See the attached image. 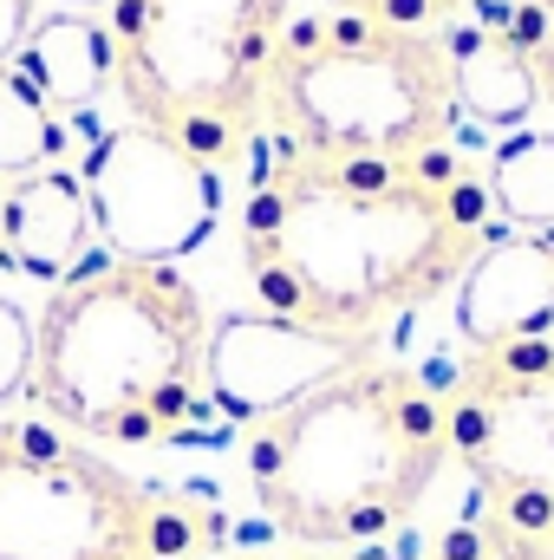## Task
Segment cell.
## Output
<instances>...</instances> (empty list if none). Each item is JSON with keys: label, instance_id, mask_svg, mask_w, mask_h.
<instances>
[{"label": "cell", "instance_id": "obj_1", "mask_svg": "<svg viewBox=\"0 0 554 560\" xmlns=\"http://www.w3.org/2000/svg\"><path fill=\"white\" fill-rule=\"evenodd\" d=\"M262 143L268 163L242 209V261L275 319L372 339L457 287L489 242V183L450 150L385 163Z\"/></svg>", "mask_w": 554, "mask_h": 560}, {"label": "cell", "instance_id": "obj_9", "mask_svg": "<svg viewBox=\"0 0 554 560\" xmlns=\"http://www.w3.org/2000/svg\"><path fill=\"white\" fill-rule=\"evenodd\" d=\"M372 359V339H339L275 313H229L209 332V405L229 423H268L326 378Z\"/></svg>", "mask_w": 554, "mask_h": 560}, {"label": "cell", "instance_id": "obj_21", "mask_svg": "<svg viewBox=\"0 0 554 560\" xmlns=\"http://www.w3.org/2000/svg\"><path fill=\"white\" fill-rule=\"evenodd\" d=\"M293 560H424L417 548H307V555H293Z\"/></svg>", "mask_w": 554, "mask_h": 560}, {"label": "cell", "instance_id": "obj_13", "mask_svg": "<svg viewBox=\"0 0 554 560\" xmlns=\"http://www.w3.org/2000/svg\"><path fill=\"white\" fill-rule=\"evenodd\" d=\"M450 46V79H457V112L476 125H522L542 98L535 66L522 52V39L509 33V7L483 13V20H450L443 26Z\"/></svg>", "mask_w": 554, "mask_h": 560}, {"label": "cell", "instance_id": "obj_2", "mask_svg": "<svg viewBox=\"0 0 554 560\" xmlns=\"http://www.w3.org/2000/svg\"><path fill=\"white\" fill-rule=\"evenodd\" d=\"M450 469V405L430 378L366 359L300 405L255 423L249 489L255 509L300 548L385 541Z\"/></svg>", "mask_w": 554, "mask_h": 560}, {"label": "cell", "instance_id": "obj_19", "mask_svg": "<svg viewBox=\"0 0 554 560\" xmlns=\"http://www.w3.org/2000/svg\"><path fill=\"white\" fill-rule=\"evenodd\" d=\"M33 385V319L0 293V405Z\"/></svg>", "mask_w": 554, "mask_h": 560}, {"label": "cell", "instance_id": "obj_17", "mask_svg": "<svg viewBox=\"0 0 554 560\" xmlns=\"http://www.w3.org/2000/svg\"><path fill=\"white\" fill-rule=\"evenodd\" d=\"M470 0H333V13L353 20H379V26H405V33H443L450 20H463Z\"/></svg>", "mask_w": 554, "mask_h": 560}, {"label": "cell", "instance_id": "obj_12", "mask_svg": "<svg viewBox=\"0 0 554 560\" xmlns=\"http://www.w3.org/2000/svg\"><path fill=\"white\" fill-rule=\"evenodd\" d=\"M457 515L430 535L424 560H554V495L463 469Z\"/></svg>", "mask_w": 554, "mask_h": 560}, {"label": "cell", "instance_id": "obj_3", "mask_svg": "<svg viewBox=\"0 0 554 560\" xmlns=\"http://www.w3.org/2000/svg\"><path fill=\"white\" fill-rule=\"evenodd\" d=\"M209 306L176 261H79L33 319V405L92 443H176L209 411Z\"/></svg>", "mask_w": 554, "mask_h": 560}, {"label": "cell", "instance_id": "obj_4", "mask_svg": "<svg viewBox=\"0 0 554 560\" xmlns=\"http://www.w3.org/2000/svg\"><path fill=\"white\" fill-rule=\"evenodd\" d=\"M457 79L443 33H405L353 13L287 20L268 72L262 138L307 156H430L457 131Z\"/></svg>", "mask_w": 554, "mask_h": 560}, {"label": "cell", "instance_id": "obj_6", "mask_svg": "<svg viewBox=\"0 0 554 560\" xmlns=\"http://www.w3.org/2000/svg\"><path fill=\"white\" fill-rule=\"evenodd\" d=\"M222 515L112 469L53 418H0V560H203Z\"/></svg>", "mask_w": 554, "mask_h": 560}, {"label": "cell", "instance_id": "obj_10", "mask_svg": "<svg viewBox=\"0 0 554 560\" xmlns=\"http://www.w3.org/2000/svg\"><path fill=\"white\" fill-rule=\"evenodd\" d=\"M457 332L470 352L554 332V235H489L457 280Z\"/></svg>", "mask_w": 554, "mask_h": 560}, {"label": "cell", "instance_id": "obj_16", "mask_svg": "<svg viewBox=\"0 0 554 560\" xmlns=\"http://www.w3.org/2000/svg\"><path fill=\"white\" fill-rule=\"evenodd\" d=\"M59 118L53 105L33 92V79L20 66H0V183H20L33 170L59 163Z\"/></svg>", "mask_w": 554, "mask_h": 560}, {"label": "cell", "instance_id": "obj_15", "mask_svg": "<svg viewBox=\"0 0 554 560\" xmlns=\"http://www.w3.org/2000/svg\"><path fill=\"white\" fill-rule=\"evenodd\" d=\"M489 209L522 235H554V131H516L489 156Z\"/></svg>", "mask_w": 554, "mask_h": 560}, {"label": "cell", "instance_id": "obj_20", "mask_svg": "<svg viewBox=\"0 0 554 560\" xmlns=\"http://www.w3.org/2000/svg\"><path fill=\"white\" fill-rule=\"evenodd\" d=\"M39 0H0V66H13V52L26 46V33H33V13Z\"/></svg>", "mask_w": 554, "mask_h": 560}, {"label": "cell", "instance_id": "obj_22", "mask_svg": "<svg viewBox=\"0 0 554 560\" xmlns=\"http://www.w3.org/2000/svg\"><path fill=\"white\" fill-rule=\"evenodd\" d=\"M0 196H7V183H0ZM0 268H7V255H0Z\"/></svg>", "mask_w": 554, "mask_h": 560}, {"label": "cell", "instance_id": "obj_7", "mask_svg": "<svg viewBox=\"0 0 554 560\" xmlns=\"http://www.w3.org/2000/svg\"><path fill=\"white\" fill-rule=\"evenodd\" d=\"M79 183L92 202V235H105L118 261H183L222 215V176L150 125L105 131Z\"/></svg>", "mask_w": 554, "mask_h": 560}, {"label": "cell", "instance_id": "obj_23", "mask_svg": "<svg viewBox=\"0 0 554 560\" xmlns=\"http://www.w3.org/2000/svg\"><path fill=\"white\" fill-rule=\"evenodd\" d=\"M79 7H99V0H79Z\"/></svg>", "mask_w": 554, "mask_h": 560}, {"label": "cell", "instance_id": "obj_5", "mask_svg": "<svg viewBox=\"0 0 554 560\" xmlns=\"http://www.w3.org/2000/svg\"><path fill=\"white\" fill-rule=\"evenodd\" d=\"M293 0H112V85L209 170L249 156L268 125V72Z\"/></svg>", "mask_w": 554, "mask_h": 560}, {"label": "cell", "instance_id": "obj_18", "mask_svg": "<svg viewBox=\"0 0 554 560\" xmlns=\"http://www.w3.org/2000/svg\"><path fill=\"white\" fill-rule=\"evenodd\" d=\"M509 33L522 39V52L535 66V85L554 105V0H509Z\"/></svg>", "mask_w": 554, "mask_h": 560}, {"label": "cell", "instance_id": "obj_8", "mask_svg": "<svg viewBox=\"0 0 554 560\" xmlns=\"http://www.w3.org/2000/svg\"><path fill=\"white\" fill-rule=\"evenodd\" d=\"M443 405L450 463L554 495V332L470 352Z\"/></svg>", "mask_w": 554, "mask_h": 560}, {"label": "cell", "instance_id": "obj_11", "mask_svg": "<svg viewBox=\"0 0 554 560\" xmlns=\"http://www.w3.org/2000/svg\"><path fill=\"white\" fill-rule=\"evenodd\" d=\"M85 242H92V202H85V183L72 170H33L20 183H7L0 196V255L7 268L33 280H66L85 261Z\"/></svg>", "mask_w": 554, "mask_h": 560}, {"label": "cell", "instance_id": "obj_14", "mask_svg": "<svg viewBox=\"0 0 554 560\" xmlns=\"http://www.w3.org/2000/svg\"><path fill=\"white\" fill-rule=\"evenodd\" d=\"M13 59H20V72L33 79V92H39L53 112H85V105L112 85V72H118L112 33H105L99 20H79V13L33 20V33H26V46H20Z\"/></svg>", "mask_w": 554, "mask_h": 560}]
</instances>
